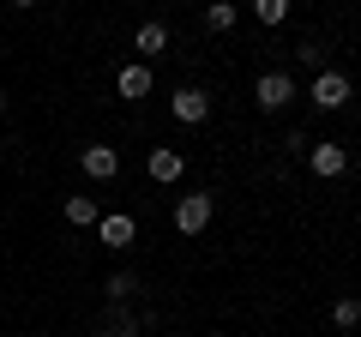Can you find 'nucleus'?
I'll return each mask as SVG.
<instances>
[{"label": "nucleus", "instance_id": "7ed1b4c3", "mask_svg": "<svg viewBox=\"0 0 361 337\" xmlns=\"http://www.w3.org/2000/svg\"><path fill=\"white\" fill-rule=\"evenodd\" d=\"M211 211H217V199H211V193H180L175 199V229L180 235H205L211 229Z\"/></svg>", "mask_w": 361, "mask_h": 337}, {"label": "nucleus", "instance_id": "6ab92c4d", "mask_svg": "<svg viewBox=\"0 0 361 337\" xmlns=\"http://www.w3.org/2000/svg\"><path fill=\"white\" fill-rule=\"evenodd\" d=\"M0 115H6V91H0Z\"/></svg>", "mask_w": 361, "mask_h": 337}, {"label": "nucleus", "instance_id": "39448f33", "mask_svg": "<svg viewBox=\"0 0 361 337\" xmlns=\"http://www.w3.org/2000/svg\"><path fill=\"white\" fill-rule=\"evenodd\" d=\"M90 337H139V313H133L127 301H109V307L97 313V325H90Z\"/></svg>", "mask_w": 361, "mask_h": 337}, {"label": "nucleus", "instance_id": "a211bd4d", "mask_svg": "<svg viewBox=\"0 0 361 337\" xmlns=\"http://www.w3.org/2000/svg\"><path fill=\"white\" fill-rule=\"evenodd\" d=\"M13 6H25V13H30V6H37V0H13Z\"/></svg>", "mask_w": 361, "mask_h": 337}, {"label": "nucleus", "instance_id": "ddd939ff", "mask_svg": "<svg viewBox=\"0 0 361 337\" xmlns=\"http://www.w3.org/2000/svg\"><path fill=\"white\" fill-rule=\"evenodd\" d=\"M66 223H73V229H97V217H103V211H97V199H90V193H73V199H66Z\"/></svg>", "mask_w": 361, "mask_h": 337}, {"label": "nucleus", "instance_id": "20e7f679", "mask_svg": "<svg viewBox=\"0 0 361 337\" xmlns=\"http://www.w3.org/2000/svg\"><path fill=\"white\" fill-rule=\"evenodd\" d=\"M169 115H175L180 127H205V121H211V91H199V85H180V91L169 97Z\"/></svg>", "mask_w": 361, "mask_h": 337}, {"label": "nucleus", "instance_id": "2eb2a0df", "mask_svg": "<svg viewBox=\"0 0 361 337\" xmlns=\"http://www.w3.org/2000/svg\"><path fill=\"white\" fill-rule=\"evenodd\" d=\"M103 289H109V301H133V295H139V277H133V271H115Z\"/></svg>", "mask_w": 361, "mask_h": 337}, {"label": "nucleus", "instance_id": "423d86ee", "mask_svg": "<svg viewBox=\"0 0 361 337\" xmlns=\"http://www.w3.org/2000/svg\"><path fill=\"white\" fill-rule=\"evenodd\" d=\"M301 157H307V168H313V175H319V181H337V175H343V168H349V151H343V145H331V139L307 145V151H301Z\"/></svg>", "mask_w": 361, "mask_h": 337}, {"label": "nucleus", "instance_id": "dca6fc26", "mask_svg": "<svg viewBox=\"0 0 361 337\" xmlns=\"http://www.w3.org/2000/svg\"><path fill=\"white\" fill-rule=\"evenodd\" d=\"M331 325H337V331H355V325H361V307H355V301H337V307H331Z\"/></svg>", "mask_w": 361, "mask_h": 337}, {"label": "nucleus", "instance_id": "9b49d317", "mask_svg": "<svg viewBox=\"0 0 361 337\" xmlns=\"http://www.w3.org/2000/svg\"><path fill=\"white\" fill-rule=\"evenodd\" d=\"M133 49H139L145 61H157V54L169 49V25H157V18H145V25L133 30Z\"/></svg>", "mask_w": 361, "mask_h": 337}, {"label": "nucleus", "instance_id": "f8f14e48", "mask_svg": "<svg viewBox=\"0 0 361 337\" xmlns=\"http://www.w3.org/2000/svg\"><path fill=\"white\" fill-rule=\"evenodd\" d=\"M235 18H241V6H235V0H211V6H205V30H211V37H229Z\"/></svg>", "mask_w": 361, "mask_h": 337}, {"label": "nucleus", "instance_id": "6e6552de", "mask_svg": "<svg viewBox=\"0 0 361 337\" xmlns=\"http://www.w3.org/2000/svg\"><path fill=\"white\" fill-rule=\"evenodd\" d=\"M97 241L115 247V253H127V247L139 241V223H133L127 211H109V217H97Z\"/></svg>", "mask_w": 361, "mask_h": 337}, {"label": "nucleus", "instance_id": "4468645a", "mask_svg": "<svg viewBox=\"0 0 361 337\" xmlns=\"http://www.w3.org/2000/svg\"><path fill=\"white\" fill-rule=\"evenodd\" d=\"M253 18H259V25H271V30H277V25L289 18V0H253Z\"/></svg>", "mask_w": 361, "mask_h": 337}, {"label": "nucleus", "instance_id": "f257e3e1", "mask_svg": "<svg viewBox=\"0 0 361 337\" xmlns=\"http://www.w3.org/2000/svg\"><path fill=\"white\" fill-rule=\"evenodd\" d=\"M307 97H313V109H325V115H337V109H349V73H337V66H319L313 73V85H307Z\"/></svg>", "mask_w": 361, "mask_h": 337}, {"label": "nucleus", "instance_id": "f3484780", "mask_svg": "<svg viewBox=\"0 0 361 337\" xmlns=\"http://www.w3.org/2000/svg\"><path fill=\"white\" fill-rule=\"evenodd\" d=\"M295 61H301V66H325V42H319V37H307V42L295 49Z\"/></svg>", "mask_w": 361, "mask_h": 337}, {"label": "nucleus", "instance_id": "1a4fd4ad", "mask_svg": "<svg viewBox=\"0 0 361 337\" xmlns=\"http://www.w3.org/2000/svg\"><path fill=\"white\" fill-rule=\"evenodd\" d=\"M78 163H85V175H90V181H115V175H121L115 145H85V151H78Z\"/></svg>", "mask_w": 361, "mask_h": 337}, {"label": "nucleus", "instance_id": "0eeeda50", "mask_svg": "<svg viewBox=\"0 0 361 337\" xmlns=\"http://www.w3.org/2000/svg\"><path fill=\"white\" fill-rule=\"evenodd\" d=\"M145 175H151V181H157V187H175V181H180V175H187V157H180V151H175V145H157V151H151V157H145Z\"/></svg>", "mask_w": 361, "mask_h": 337}, {"label": "nucleus", "instance_id": "f03ea898", "mask_svg": "<svg viewBox=\"0 0 361 337\" xmlns=\"http://www.w3.org/2000/svg\"><path fill=\"white\" fill-rule=\"evenodd\" d=\"M295 97H301V91H295V78H289L283 66H277V73H259V85H253V103L265 109V115H277V109H289Z\"/></svg>", "mask_w": 361, "mask_h": 337}, {"label": "nucleus", "instance_id": "9d476101", "mask_svg": "<svg viewBox=\"0 0 361 337\" xmlns=\"http://www.w3.org/2000/svg\"><path fill=\"white\" fill-rule=\"evenodd\" d=\"M151 85H157V78H151V66H145V61H127V66L115 73V91L127 97V103H139V97H151Z\"/></svg>", "mask_w": 361, "mask_h": 337}]
</instances>
